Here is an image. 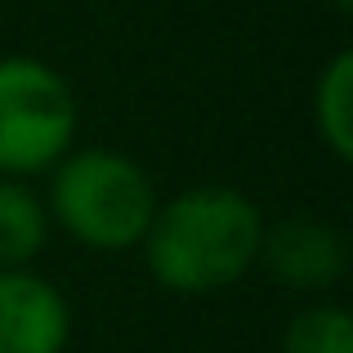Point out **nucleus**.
Segmentation results:
<instances>
[{
  "mask_svg": "<svg viewBox=\"0 0 353 353\" xmlns=\"http://www.w3.org/2000/svg\"><path fill=\"white\" fill-rule=\"evenodd\" d=\"M313 125L336 161H353V54L340 50L313 85Z\"/></svg>",
  "mask_w": 353,
  "mask_h": 353,
  "instance_id": "nucleus-7",
  "label": "nucleus"
},
{
  "mask_svg": "<svg viewBox=\"0 0 353 353\" xmlns=\"http://www.w3.org/2000/svg\"><path fill=\"white\" fill-rule=\"evenodd\" d=\"M77 94L68 77L32 54L0 59V179L54 170L77 143Z\"/></svg>",
  "mask_w": 353,
  "mask_h": 353,
  "instance_id": "nucleus-3",
  "label": "nucleus"
},
{
  "mask_svg": "<svg viewBox=\"0 0 353 353\" xmlns=\"http://www.w3.org/2000/svg\"><path fill=\"white\" fill-rule=\"evenodd\" d=\"M282 353H353V318L340 304H318L291 318Z\"/></svg>",
  "mask_w": 353,
  "mask_h": 353,
  "instance_id": "nucleus-8",
  "label": "nucleus"
},
{
  "mask_svg": "<svg viewBox=\"0 0 353 353\" xmlns=\"http://www.w3.org/2000/svg\"><path fill=\"white\" fill-rule=\"evenodd\" d=\"M264 215L246 192L228 183H201L170 201H157L143 233L148 273L179 295H210L241 282L259 259Z\"/></svg>",
  "mask_w": 353,
  "mask_h": 353,
  "instance_id": "nucleus-1",
  "label": "nucleus"
},
{
  "mask_svg": "<svg viewBox=\"0 0 353 353\" xmlns=\"http://www.w3.org/2000/svg\"><path fill=\"white\" fill-rule=\"evenodd\" d=\"M50 241V210L27 179H0V268H27Z\"/></svg>",
  "mask_w": 353,
  "mask_h": 353,
  "instance_id": "nucleus-6",
  "label": "nucleus"
},
{
  "mask_svg": "<svg viewBox=\"0 0 353 353\" xmlns=\"http://www.w3.org/2000/svg\"><path fill=\"white\" fill-rule=\"evenodd\" d=\"M255 264H264L268 277L291 291H327L349 268V241L327 219L291 215L282 224H264Z\"/></svg>",
  "mask_w": 353,
  "mask_h": 353,
  "instance_id": "nucleus-4",
  "label": "nucleus"
},
{
  "mask_svg": "<svg viewBox=\"0 0 353 353\" xmlns=\"http://www.w3.org/2000/svg\"><path fill=\"white\" fill-rule=\"evenodd\" d=\"M327 5H331V9H340V14H349V9H353V0H327Z\"/></svg>",
  "mask_w": 353,
  "mask_h": 353,
  "instance_id": "nucleus-9",
  "label": "nucleus"
},
{
  "mask_svg": "<svg viewBox=\"0 0 353 353\" xmlns=\"http://www.w3.org/2000/svg\"><path fill=\"white\" fill-rule=\"evenodd\" d=\"M50 219L85 250L121 255L143 241L157 215V188L134 157L117 148H81L54 165Z\"/></svg>",
  "mask_w": 353,
  "mask_h": 353,
  "instance_id": "nucleus-2",
  "label": "nucleus"
},
{
  "mask_svg": "<svg viewBox=\"0 0 353 353\" xmlns=\"http://www.w3.org/2000/svg\"><path fill=\"white\" fill-rule=\"evenodd\" d=\"M72 309L50 277L32 268H0V353H63Z\"/></svg>",
  "mask_w": 353,
  "mask_h": 353,
  "instance_id": "nucleus-5",
  "label": "nucleus"
}]
</instances>
